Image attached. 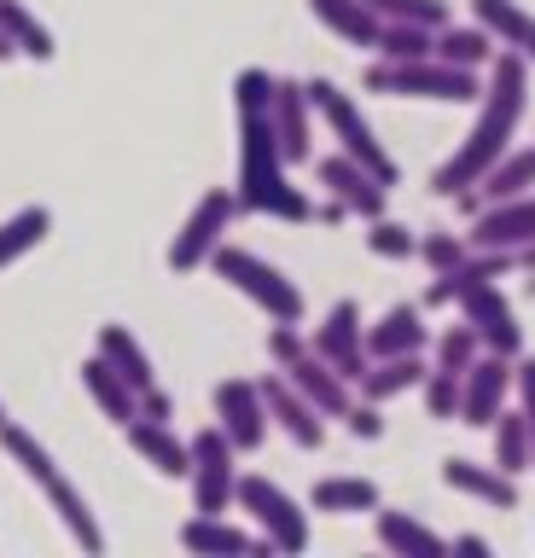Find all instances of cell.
Listing matches in <instances>:
<instances>
[{"label":"cell","mask_w":535,"mask_h":558,"mask_svg":"<svg viewBox=\"0 0 535 558\" xmlns=\"http://www.w3.org/2000/svg\"><path fill=\"white\" fill-rule=\"evenodd\" d=\"M273 70L251 64L233 76V111H239V209L251 216H273V221H315V204L285 181V157L273 140Z\"/></svg>","instance_id":"cell-1"},{"label":"cell","mask_w":535,"mask_h":558,"mask_svg":"<svg viewBox=\"0 0 535 558\" xmlns=\"http://www.w3.org/2000/svg\"><path fill=\"white\" fill-rule=\"evenodd\" d=\"M530 59L512 47H500L489 59V76H483V99H477V122L465 129V140L454 146V157L430 174V192L437 198H460L465 186L483 181V169L495 163L500 151H512L518 140V122L530 111Z\"/></svg>","instance_id":"cell-2"},{"label":"cell","mask_w":535,"mask_h":558,"mask_svg":"<svg viewBox=\"0 0 535 558\" xmlns=\"http://www.w3.org/2000/svg\"><path fill=\"white\" fill-rule=\"evenodd\" d=\"M0 448H7L12 460H19L24 477L47 495V506L59 512V523L71 530V541H76L82 553H106V530H99L94 506L82 500V488H76L71 477H64V465L53 460V453H47V448L36 442V436H29V430L19 425V418L7 413V401H0Z\"/></svg>","instance_id":"cell-3"},{"label":"cell","mask_w":535,"mask_h":558,"mask_svg":"<svg viewBox=\"0 0 535 558\" xmlns=\"http://www.w3.org/2000/svg\"><path fill=\"white\" fill-rule=\"evenodd\" d=\"M454 303L465 326H477L483 349H495V355H524V326H518L512 314V296L495 286V279H477V274H430V291H425V308H442Z\"/></svg>","instance_id":"cell-4"},{"label":"cell","mask_w":535,"mask_h":558,"mask_svg":"<svg viewBox=\"0 0 535 558\" xmlns=\"http://www.w3.org/2000/svg\"><path fill=\"white\" fill-rule=\"evenodd\" d=\"M367 94L385 99H430V105H477L483 99V70H460L442 59H413V64H390L373 59L367 76H361Z\"/></svg>","instance_id":"cell-5"},{"label":"cell","mask_w":535,"mask_h":558,"mask_svg":"<svg viewBox=\"0 0 535 558\" xmlns=\"http://www.w3.org/2000/svg\"><path fill=\"white\" fill-rule=\"evenodd\" d=\"M308 99H315V117L326 122V134L338 140L343 157H355L361 169H373L385 186H402V163H396L390 146L378 140V129L367 122V111H361V105L343 94L332 76H315V82H308Z\"/></svg>","instance_id":"cell-6"},{"label":"cell","mask_w":535,"mask_h":558,"mask_svg":"<svg viewBox=\"0 0 535 558\" xmlns=\"http://www.w3.org/2000/svg\"><path fill=\"white\" fill-rule=\"evenodd\" d=\"M210 268H216L221 286H233L239 296H251V303L263 308L268 320H291V326H303V314H308L303 286H297V279H291L285 268H273L268 256L245 251V244H216Z\"/></svg>","instance_id":"cell-7"},{"label":"cell","mask_w":535,"mask_h":558,"mask_svg":"<svg viewBox=\"0 0 535 558\" xmlns=\"http://www.w3.org/2000/svg\"><path fill=\"white\" fill-rule=\"evenodd\" d=\"M233 216H239V192L228 186H210L204 198L193 204V216L181 221V233L169 239V274H198L204 262L216 256V244H228L233 233Z\"/></svg>","instance_id":"cell-8"},{"label":"cell","mask_w":535,"mask_h":558,"mask_svg":"<svg viewBox=\"0 0 535 558\" xmlns=\"http://www.w3.org/2000/svg\"><path fill=\"white\" fill-rule=\"evenodd\" d=\"M233 506H239V512H251L256 535H268L273 553H308V512L273 477H256V471H251V477H239Z\"/></svg>","instance_id":"cell-9"},{"label":"cell","mask_w":535,"mask_h":558,"mask_svg":"<svg viewBox=\"0 0 535 558\" xmlns=\"http://www.w3.org/2000/svg\"><path fill=\"white\" fill-rule=\"evenodd\" d=\"M239 448L228 442L221 425H204L193 436V471H186V488H193V512H228L239 495Z\"/></svg>","instance_id":"cell-10"},{"label":"cell","mask_w":535,"mask_h":558,"mask_svg":"<svg viewBox=\"0 0 535 558\" xmlns=\"http://www.w3.org/2000/svg\"><path fill=\"white\" fill-rule=\"evenodd\" d=\"M308 349H315L320 361H332L350 384L367 373V366H373V355H367V320H361L355 296H338V303L326 308V320L308 331Z\"/></svg>","instance_id":"cell-11"},{"label":"cell","mask_w":535,"mask_h":558,"mask_svg":"<svg viewBox=\"0 0 535 558\" xmlns=\"http://www.w3.org/2000/svg\"><path fill=\"white\" fill-rule=\"evenodd\" d=\"M210 408H216V425L228 430V442L239 453H256L268 442L273 418H268V401H263V384L256 378H221L210 390Z\"/></svg>","instance_id":"cell-12"},{"label":"cell","mask_w":535,"mask_h":558,"mask_svg":"<svg viewBox=\"0 0 535 558\" xmlns=\"http://www.w3.org/2000/svg\"><path fill=\"white\" fill-rule=\"evenodd\" d=\"M512 355H495V349H483V355L460 373V425L465 430H489L500 408H507V396H512Z\"/></svg>","instance_id":"cell-13"},{"label":"cell","mask_w":535,"mask_h":558,"mask_svg":"<svg viewBox=\"0 0 535 558\" xmlns=\"http://www.w3.org/2000/svg\"><path fill=\"white\" fill-rule=\"evenodd\" d=\"M268 117H273V140H280L285 169L291 163H315V99H308V82L273 76Z\"/></svg>","instance_id":"cell-14"},{"label":"cell","mask_w":535,"mask_h":558,"mask_svg":"<svg viewBox=\"0 0 535 558\" xmlns=\"http://www.w3.org/2000/svg\"><path fill=\"white\" fill-rule=\"evenodd\" d=\"M315 174H320V186H326V198H338L350 216H361V221H378L390 209V186L378 181L373 169H361L355 157H343V151H332V157H315Z\"/></svg>","instance_id":"cell-15"},{"label":"cell","mask_w":535,"mask_h":558,"mask_svg":"<svg viewBox=\"0 0 535 558\" xmlns=\"http://www.w3.org/2000/svg\"><path fill=\"white\" fill-rule=\"evenodd\" d=\"M256 384H263V401H268V418H273V425H280L303 453H315V448L326 442V413H320L285 373H268V378H256Z\"/></svg>","instance_id":"cell-16"},{"label":"cell","mask_w":535,"mask_h":558,"mask_svg":"<svg viewBox=\"0 0 535 558\" xmlns=\"http://www.w3.org/2000/svg\"><path fill=\"white\" fill-rule=\"evenodd\" d=\"M465 239H472V251H524V244H535V192L507 204H483Z\"/></svg>","instance_id":"cell-17"},{"label":"cell","mask_w":535,"mask_h":558,"mask_svg":"<svg viewBox=\"0 0 535 558\" xmlns=\"http://www.w3.org/2000/svg\"><path fill=\"white\" fill-rule=\"evenodd\" d=\"M123 436H129V448H134V460H141V465H151L169 483H186V471H193V442H181V436L169 430V418L134 413L123 425Z\"/></svg>","instance_id":"cell-18"},{"label":"cell","mask_w":535,"mask_h":558,"mask_svg":"<svg viewBox=\"0 0 535 558\" xmlns=\"http://www.w3.org/2000/svg\"><path fill=\"white\" fill-rule=\"evenodd\" d=\"M535 186V146H512V151H500L489 169H483V181L477 186H465L460 192V209L465 216H477L483 204H507V198H524V192Z\"/></svg>","instance_id":"cell-19"},{"label":"cell","mask_w":535,"mask_h":558,"mask_svg":"<svg viewBox=\"0 0 535 558\" xmlns=\"http://www.w3.org/2000/svg\"><path fill=\"white\" fill-rule=\"evenodd\" d=\"M181 547L186 553H204V558H263L273 553L268 547V535H251V530H239V523H228L221 512H193L181 523Z\"/></svg>","instance_id":"cell-20"},{"label":"cell","mask_w":535,"mask_h":558,"mask_svg":"<svg viewBox=\"0 0 535 558\" xmlns=\"http://www.w3.org/2000/svg\"><path fill=\"white\" fill-rule=\"evenodd\" d=\"M430 349V326H425V303H396L367 326V355L390 361V355H425Z\"/></svg>","instance_id":"cell-21"},{"label":"cell","mask_w":535,"mask_h":558,"mask_svg":"<svg viewBox=\"0 0 535 558\" xmlns=\"http://www.w3.org/2000/svg\"><path fill=\"white\" fill-rule=\"evenodd\" d=\"M442 483L454 488V495H465V500L495 506V512H512V506H518V477H507L495 460L483 465V460H465V453H448V460H442Z\"/></svg>","instance_id":"cell-22"},{"label":"cell","mask_w":535,"mask_h":558,"mask_svg":"<svg viewBox=\"0 0 535 558\" xmlns=\"http://www.w3.org/2000/svg\"><path fill=\"white\" fill-rule=\"evenodd\" d=\"M280 373H285L291 384H297V390H303L308 401H315V408H320L326 418H343V413H350V401H355V384L343 378L332 361H320L315 349H303V355L291 361V366H280Z\"/></svg>","instance_id":"cell-23"},{"label":"cell","mask_w":535,"mask_h":558,"mask_svg":"<svg viewBox=\"0 0 535 558\" xmlns=\"http://www.w3.org/2000/svg\"><path fill=\"white\" fill-rule=\"evenodd\" d=\"M373 535H378V547L396 553V558H442L448 553V535H437L413 512H396V506H378L373 512Z\"/></svg>","instance_id":"cell-24"},{"label":"cell","mask_w":535,"mask_h":558,"mask_svg":"<svg viewBox=\"0 0 535 558\" xmlns=\"http://www.w3.org/2000/svg\"><path fill=\"white\" fill-rule=\"evenodd\" d=\"M82 390H88V401L111 418V425H129V418L141 413V390H134V384L117 373V366L99 355V349L82 361Z\"/></svg>","instance_id":"cell-25"},{"label":"cell","mask_w":535,"mask_h":558,"mask_svg":"<svg viewBox=\"0 0 535 558\" xmlns=\"http://www.w3.org/2000/svg\"><path fill=\"white\" fill-rule=\"evenodd\" d=\"M308 12H315L320 29H332L343 47H378V29H385V17H378L367 0H308Z\"/></svg>","instance_id":"cell-26"},{"label":"cell","mask_w":535,"mask_h":558,"mask_svg":"<svg viewBox=\"0 0 535 558\" xmlns=\"http://www.w3.org/2000/svg\"><path fill=\"white\" fill-rule=\"evenodd\" d=\"M472 17L495 35V47H512L535 64V12L518 0H472Z\"/></svg>","instance_id":"cell-27"},{"label":"cell","mask_w":535,"mask_h":558,"mask_svg":"<svg viewBox=\"0 0 535 558\" xmlns=\"http://www.w3.org/2000/svg\"><path fill=\"white\" fill-rule=\"evenodd\" d=\"M425 373H430L425 355H390V361H373L367 373L355 378V396H367V401H378V408H385V401L408 396V390H420Z\"/></svg>","instance_id":"cell-28"},{"label":"cell","mask_w":535,"mask_h":558,"mask_svg":"<svg viewBox=\"0 0 535 558\" xmlns=\"http://www.w3.org/2000/svg\"><path fill=\"white\" fill-rule=\"evenodd\" d=\"M94 349H99V355H106L117 373L134 384V390H151V384H158V373H151V355L141 349V338H134L129 326H117V320H111V326H99Z\"/></svg>","instance_id":"cell-29"},{"label":"cell","mask_w":535,"mask_h":558,"mask_svg":"<svg viewBox=\"0 0 535 558\" xmlns=\"http://www.w3.org/2000/svg\"><path fill=\"white\" fill-rule=\"evenodd\" d=\"M495 465L507 471V477H524V471H535V436H530V418L524 408H500L495 418Z\"/></svg>","instance_id":"cell-30"},{"label":"cell","mask_w":535,"mask_h":558,"mask_svg":"<svg viewBox=\"0 0 535 558\" xmlns=\"http://www.w3.org/2000/svg\"><path fill=\"white\" fill-rule=\"evenodd\" d=\"M308 506L332 518H355V512H378V483L373 477H320L308 488Z\"/></svg>","instance_id":"cell-31"},{"label":"cell","mask_w":535,"mask_h":558,"mask_svg":"<svg viewBox=\"0 0 535 558\" xmlns=\"http://www.w3.org/2000/svg\"><path fill=\"white\" fill-rule=\"evenodd\" d=\"M495 52H500V47H495V35L483 29L477 17H472V24H442V29H437V59H442V64H460V70H489Z\"/></svg>","instance_id":"cell-32"},{"label":"cell","mask_w":535,"mask_h":558,"mask_svg":"<svg viewBox=\"0 0 535 558\" xmlns=\"http://www.w3.org/2000/svg\"><path fill=\"white\" fill-rule=\"evenodd\" d=\"M47 233H53V209H47V204H24L19 216L0 221V274H7L19 256L36 251V244H41Z\"/></svg>","instance_id":"cell-33"},{"label":"cell","mask_w":535,"mask_h":558,"mask_svg":"<svg viewBox=\"0 0 535 558\" xmlns=\"http://www.w3.org/2000/svg\"><path fill=\"white\" fill-rule=\"evenodd\" d=\"M0 29H7V35H12V47H19L24 59H36V64H47V59L59 52L53 29H47L41 17L24 7V0H0Z\"/></svg>","instance_id":"cell-34"},{"label":"cell","mask_w":535,"mask_h":558,"mask_svg":"<svg viewBox=\"0 0 535 558\" xmlns=\"http://www.w3.org/2000/svg\"><path fill=\"white\" fill-rule=\"evenodd\" d=\"M373 59H390V64L437 59V29H425V24H385V29H378Z\"/></svg>","instance_id":"cell-35"},{"label":"cell","mask_w":535,"mask_h":558,"mask_svg":"<svg viewBox=\"0 0 535 558\" xmlns=\"http://www.w3.org/2000/svg\"><path fill=\"white\" fill-rule=\"evenodd\" d=\"M367 7H373L378 17H385V24H425V29L454 24L448 0H367Z\"/></svg>","instance_id":"cell-36"},{"label":"cell","mask_w":535,"mask_h":558,"mask_svg":"<svg viewBox=\"0 0 535 558\" xmlns=\"http://www.w3.org/2000/svg\"><path fill=\"white\" fill-rule=\"evenodd\" d=\"M367 251L385 256V262H413L420 256V233L402 221H390V216H378V221H367Z\"/></svg>","instance_id":"cell-37"},{"label":"cell","mask_w":535,"mask_h":558,"mask_svg":"<svg viewBox=\"0 0 535 558\" xmlns=\"http://www.w3.org/2000/svg\"><path fill=\"white\" fill-rule=\"evenodd\" d=\"M465 256H472V239H465V233H448V227L420 233V262H425L430 274H454Z\"/></svg>","instance_id":"cell-38"},{"label":"cell","mask_w":535,"mask_h":558,"mask_svg":"<svg viewBox=\"0 0 535 558\" xmlns=\"http://www.w3.org/2000/svg\"><path fill=\"white\" fill-rule=\"evenodd\" d=\"M483 355V338H477V326H448V331H437V366L442 373H465Z\"/></svg>","instance_id":"cell-39"},{"label":"cell","mask_w":535,"mask_h":558,"mask_svg":"<svg viewBox=\"0 0 535 558\" xmlns=\"http://www.w3.org/2000/svg\"><path fill=\"white\" fill-rule=\"evenodd\" d=\"M420 396H425V413H430V418H460V373L430 366L425 384H420Z\"/></svg>","instance_id":"cell-40"},{"label":"cell","mask_w":535,"mask_h":558,"mask_svg":"<svg viewBox=\"0 0 535 558\" xmlns=\"http://www.w3.org/2000/svg\"><path fill=\"white\" fill-rule=\"evenodd\" d=\"M343 425H350V436H361V442H378V436H385V413H378V401L355 396L350 413H343Z\"/></svg>","instance_id":"cell-41"},{"label":"cell","mask_w":535,"mask_h":558,"mask_svg":"<svg viewBox=\"0 0 535 558\" xmlns=\"http://www.w3.org/2000/svg\"><path fill=\"white\" fill-rule=\"evenodd\" d=\"M303 349H308V338H303L297 326H291V320H273V331H268V361H273V366H291Z\"/></svg>","instance_id":"cell-42"},{"label":"cell","mask_w":535,"mask_h":558,"mask_svg":"<svg viewBox=\"0 0 535 558\" xmlns=\"http://www.w3.org/2000/svg\"><path fill=\"white\" fill-rule=\"evenodd\" d=\"M512 373H518V408H524V418H530V436H535V355H518L512 361Z\"/></svg>","instance_id":"cell-43"},{"label":"cell","mask_w":535,"mask_h":558,"mask_svg":"<svg viewBox=\"0 0 535 558\" xmlns=\"http://www.w3.org/2000/svg\"><path fill=\"white\" fill-rule=\"evenodd\" d=\"M141 413L146 418H175V396H169L163 384H151V390H141Z\"/></svg>","instance_id":"cell-44"},{"label":"cell","mask_w":535,"mask_h":558,"mask_svg":"<svg viewBox=\"0 0 535 558\" xmlns=\"http://www.w3.org/2000/svg\"><path fill=\"white\" fill-rule=\"evenodd\" d=\"M448 553H465V558H489L495 547H489V541H483V535H454V541H448Z\"/></svg>","instance_id":"cell-45"},{"label":"cell","mask_w":535,"mask_h":558,"mask_svg":"<svg viewBox=\"0 0 535 558\" xmlns=\"http://www.w3.org/2000/svg\"><path fill=\"white\" fill-rule=\"evenodd\" d=\"M7 59H19V47H12V35L0 29V64H7Z\"/></svg>","instance_id":"cell-46"}]
</instances>
